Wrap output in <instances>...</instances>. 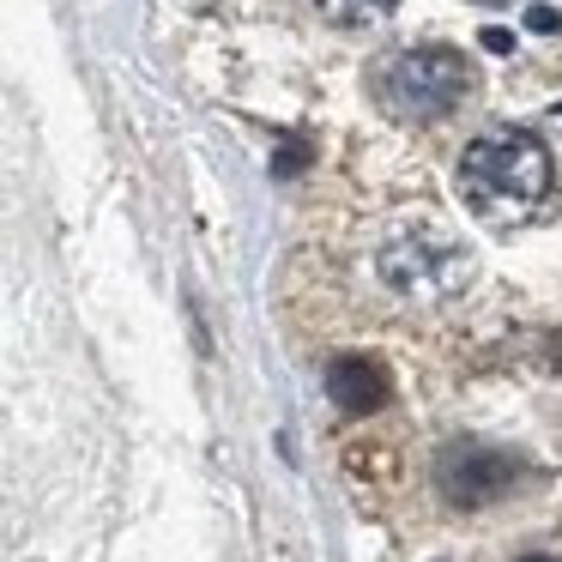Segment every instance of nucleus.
<instances>
[{"mask_svg":"<svg viewBox=\"0 0 562 562\" xmlns=\"http://www.w3.org/2000/svg\"><path fill=\"white\" fill-rule=\"evenodd\" d=\"M550 182H557V158L526 127H496V134L472 139L460 158V194L490 224L526 218L532 206H544Z\"/></svg>","mask_w":562,"mask_h":562,"instance_id":"f257e3e1","label":"nucleus"},{"mask_svg":"<svg viewBox=\"0 0 562 562\" xmlns=\"http://www.w3.org/2000/svg\"><path fill=\"white\" fill-rule=\"evenodd\" d=\"M375 91L400 122H441L472 98V61L448 43H417L381 67Z\"/></svg>","mask_w":562,"mask_h":562,"instance_id":"f03ea898","label":"nucleus"},{"mask_svg":"<svg viewBox=\"0 0 562 562\" xmlns=\"http://www.w3.org/2000/svg\"><path fill=\"white\" fill-rule=\"evenodd\" d=\"M381 279L400 296H412V303H448V296L465 291V279H472V255H465L441 224L424 218L381 248Z\"/></svg>","mask_w":562,"mask_h":562,"instance_id":"7ed1b4c3","label":"nucleus"},{"mask_svg":"<svg viewBox=\"0 0 562 562\" xmlns=\"http://www.w3.org/2000/svg\"><path fill=\"white\" fill-rule=\"evenodd\" d=\"M520 465L526 460L490 448V441H453V448H441V460H436L441 502H448V508H490V502H502L514 484H520Z\"/></svg>","mask_w":562,"mask_h":562,"instance_id":"20e7f679","label":"nucleus"},{"mask_svg":"<svg viewBox=\"0 0 562 562\" xmlns=\"http://www.w3.org/2000/svg\"><path fill=\"white\" fill-rule=\"evenodd\" d=\"M327 400L339 405L345 417H369L393 400V375L375 357H339V363L327 369Z\"/></svg>","mask_w":562,"mask_h":562,"instance_id":"39448f33","label":"nucleus"},{"mask_svg":"<svg viewBox=\"0 0 562 562\" xmlns=\"http://www.w3.org/2000/svg\"><path fill=\"white\" fill-rule=\"evenodd\" d=\"M321 13L333 19L339 31H369V25H381V19L400 7V0H315Z\"/></svg>","mask_w":562,"mask_h":562,"instance_id":"423d86ee","label":"nucleus"},{"mask_svg":"<svg viewBox=\"0 0 562 562\" xmlns=\"http://www.w3.org/2000/svg\"><path fill=\"white\" fill-rule=\"evenodd\" d=\"M557 25H562V19L550 13V7H532V31H557Z\"/></svg>","mask_w":562,"mask_h":562,"instance_id":"0eeeda50","label":"nucleus"},{"mask_svg":"<svg viewBox=\"0 0 562 562\" xmlns=\"http://www.w3.org/2000/svg\"><path fill=\"white\" fill-rule=\"evenodd\" d=\"M526 562H562V557H526Z\"/></svg>","mask_w":562,"mask_h":562,"instance_id":"6e6552de","label":"nucleus"},{"mask_svg":"<svg viewBox=\"0 0 562 562\" xmlns=\"http://www.w3.org/2000/svg\"><path fill=\"white\" fill-rule=\"evenodd\" d=\"M484 7H496V0H484Z\"/></svg>","mask_w":562,"mask_h":562,"instance_id":"1a4fd4ad","label":"nucleus"}]
</instances>
